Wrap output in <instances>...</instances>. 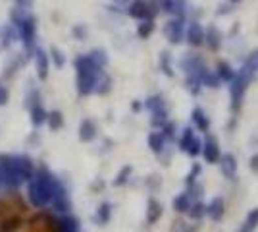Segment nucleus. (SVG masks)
<instances>
[{
	"mask_svg": "<svg viewBox=\"0 0 258 232\" xmlns=\"http://www.w3.org/2000/svg\"><path fill=\"white\" fill-rule=\"evenodd\" d=\"M58 186H60V182H58V180H56V178H54L52 174L44 168V166H41V168L37 170V174L31 176L29 188H27L33 207L43 209L44 205H48V203L52 201Z\"/></svg>",
	"mask_w": 258,
	"mask_h": 232,
	"instance_id": "nucleus-1",
	"label": "nucleus"
},
{
	"mask_svg": "<svg viewBox=\"0 0 258 232\" xmlns=\"http://www.w3.org/2000/svg\"><path fill=\"white\" fill-rule=\"evenodd\" d=\"M77 74V93L81 97H87L91 93H95L98 79L104 74V68L98 66L97 62L91 58V55H79L74 60Z\"/></svg>",
	"mask_w": 258,
	"mask_h": 232,
	"instance_id": "nucleus-2",
	"label": "nucleus"
},
{
	"mask_svg": "<svg viewBox=\"0 0 258 232\" xmlns=\"http://www.w3.org/2000/svg\"><path fill=\"white\" fill-rule=\"evenodd\" d=\"M254 79V74L247 68H239L233 79L229 81V97H231V112H239L243 107V99L247 93L250 81Z\"/></svg>",
	"mask_w": 258,
	"mask_h": 232,
	"instance_id": "nucleus-3",
	"label": "nucleus"
},
{
	"mask_svg": "<svg viewBox=\"0 0 258 232\" xmlns=\"http://www.w3.org/2000/svg\"><path fill=\"white\" fill-rule=\"evenodd\" d=\"M125 12L129 18L143 22V20H154L160 14V8L154 0H131L125 6Z\"/></svg>",
	"mask_w": 258,
	"mask_h": 232,
	"instance_id": "nucleus-4",
	"label": "nucleus"
},
{
	"mask_svg": "<svg viewBox=\"0 0 258 232\" xmlns=\"http://www.w3.org/2000/svg\"><path fill=\"white\" fill-rule=\"evenodd\" d=\"M185 27H187L185 18L172 16V20L166 23V27H164V35H166V39L172 44H179L185 39Z\"/></svg>",
	"mask_w": 258,
	"mask_h": 232,
	"instance_id": "nucleus-5",
	"label": "nucleus"
},
{
	"mask_svg": "<svg viewBox=\"0 0 258 232\" xmlns=\"http://www.w3.org/2000/svg\"><path fill=\"white\" fill-rule=\"evenodd\" d=\"M154 2L158 4L160 12L170 14V16H179V18H185L187 8H189L187 0H154Z\"/></svg>",
	"mask_w": 258,
	"mask_h": 232,
	"instance_id": "nucleus-6",
	"label": "nucleus"
},
{
	"mask_svg": "<svg viewBox=\"0 0 258 232\" xmlns=\"http://www.w3.org/2000/svg\"><path fill=\"white\" fill-rule=\"evenodd\" d=\"M201 155L205 157V161L208 165H218V159H220V144H218V140H216L214 135H206V140L203 142V151Z\"/></svg>",
	"mask_w": 258,
	"mask_h": 232,
	"instance_id": "nucleus-7",
	"label": "nucleus"
},
{
	"mask_svg": "<svg viewBox=\"0 0 258 232\" xmlns=\"http://www.w3.org/2000/svg\"><path fill=\"white\" fill-rule=\"evenodd\" d=\"M185 39L191 47H201L205 44V27L197 20H191L185 27Z\"/></svg>",
	"mask_w": 258,
	"mask_h": 232,
	"instance_id": "nucleus-8",
	"label": "nucleus"
},
{
	"mask_svg": "<svg viewBox=\"0 0 258 232\" xmlns=\"http://www.w3.org/2000/svg\"><path fill=\"white\" fill-rule=\"evenodd\" d=\"M218 165H220L222 174H224L227 180H233V178H235V174H237V159H235V155H233V153L220 155Z\"/></svg>",
	"mask_w": 258,
	"mask_h": 232,
	"instance_id": "nucleus-9",
	"label": "nucleus"
},
{
	"mask_svg": "<svg viewBox=\"0 0 258 232\" xmlns=\"http://www.w3.org/2000/svg\"><path fill=\"white\" fill-rule=\"evenodd\" d=\"M50 203H52V207L58 213H70V209H72V199H70V196H68V192H66V188L62 184L58 186Z\"/></svg>",
	"mask_w": 258,
	"mask_h": 232,
	"instance_id": "nucleus-10",
	"label": "nucleus"
},
{
	"mask_svg": "<svg viewBox=\"0 0 258 232\" xmlns=\"http://www.w3.org/2000/svg\"><path fill=\"white\" fill-rule=\"evenodd\" d=\"M77 135H79V140H81L83 144H91V142H95V140H97V135H98L97 124L91 120V118H85V120H81Z\"/></svg>",
	"mask_w": 258,
	"mask_h": 232,
	"instance_id": "nucleus-11",
	"label": "nucleus"
},
{
	"mask_svg": "<svg viewBox=\"0 0 258 232\" xmlns=\"http://www.w3.org/2000/svg\"><path fill=\"white\" fill-rule=\"evenodd\" d=\"M179 66H181V70L185 72V76H187V74L199 76V72H201V68L205 66V62H203V58L199 55H185L181 58V62H179Z\"/></svg>",
	"mask_w": 258,
	"mask_h": 232,
	"instance_id": "nucleus-12",
	"label": "nucleus"
},
{
	"mask_svg": "<svg viewBox=\"0 0 258 232\" xmlns=\"http://www.w3.org/2000/svg\"><path fill=\"white\" fill-rule=\"evenodd\" d=\"M33 58H35V68H37L39 77H41V79H46V77H48V70H50V58H48V53L37 47V51H35Z\"/></svg>",
	"mask_w": 258,
	"mask_h": 232,
	"instance_id": "nucleus-13",
	"label": "nucleus"
},
{
	"mask_svg": "<svg viewBox=\"0 0 258 232\" xmlns=\"http://www.w3.org/2000/svg\"><path fill=\"white\" fill-rule=\"evenodd\" d=\"M206 215H208L214 222L222 221L224 215H226V203H224V199L222 198L210 199V203L206 205Z\"/></svg>",
	"mask_w": 258,
	"mask_h": 232,
	"instance_id": "nucleus-14",
	"label": "nucleus"
},
{
	"mask_svg": "<svg viewBox=\"0 0 258 232\" xmlns=\"http://www.w3.org/2000/svg\"><path fill=\"white\" fill-rule=\"evenodd\" d=\"M191 122L195 124V128L199 130V132L206 133L210 130V118L206 116V112L201 109V107H195L193 112H191Z\"/></svg>",
	"mask_w": 258,
	"mask_h": 232,
	"instance_id": "nucleus-15",
	"label": "nucleus"
},
{
	"mask_svg": "<svg viewBox=\"0 0 258 232\" xmlns=\"http://www.w3.org/2000/svg\"><path fill=\"white\" fill-rule=\"evenodd\" d=\"M199 79H201V83H203V85H206V87H210V89H218L220 85H222V81H220V77L216 76V72L214 70H210L206 64L201 68V72H199Z\"/></svg>",
	"mask_w": 258,
	"mask_h": 232,
	"instance_id": "nucleus-16",
	"label": "nucleus"
},
{
	"mask_svg": "<svg viewBox=\"0 0 258 232\" xmlns=\"http://www.w3.org/2000/svg\"><path fill=\"white\" fill-rule=\"evenodd\" d=\"M29 111V118H31V124L35 128H41L43 124H46V114L48 112L44 111L43 103H37V105H33L27 109Z\"/></svg>",
	"mask_w": 258,
	"mask_h": 232,
	"instance_id": "nucleus-17",
	"label": "nucleus"
},
{
	"mask_svg": "<svg viewBox=\"0 0 258 232\" xmlns=\"http://www.w3.org/2000/svg\"><path fill=\"white\" fill-rule=\"evenodd\" d=\"M162 215H164L162 203L160 201H156L154 198H151L149 199V203H147V222H149V224H154V222L160 221Z\"/></svg>",
	"mask_w": 258,
	"mask_h": 232,
	"instance_id": "nucleus-18",
	"label": "nucleus"
},
{
	"mask_svg": "<svg viewBox=\"0 0 258 232\" xmlns=\"http://www.w3.org/2000/svg\"><path fill=\"white\" fill-rule=\"evenodd\" d=\"M205 44L210 51H218L222 47V33L216 29L214 25H210L208 29H205Z\"/></svg>",
	"mask_w": 258,
	"mask_h": 232,
	"instance_id": "nucleus-19",
	"label": "nucleus"
},
{
	"mask_svg": "<svg viewBox=\"0 0 258 232\" xmlns=\"http://www.w3.org/2000/svg\"><path fill=\"white\" fill-rule=\"evenodd\" d=\"M216 76L220 77V81L222 83H229L231 79H233V76H235V70L231 68V64L229 62H226V60H220L218 64H216Z\"/></svg>",
	"mask_w": 258,
	"mask_h": 232,
	"instance_id": "nucleus-20",
	"label": "nucleus"
},
{
	"mask_svg": "<svg viewBox=\"0 0 258 232\" xmlns=\"http://www.w3.org/2000/svg\"><path fill=\"white\" fill-rule=\"evenodd\" d=\"M93 219H95V222H97L98 226H104V224H108V222H110V219H112V203H108V201L100 203Z\"/></svg>",
	"mask_w": 258,
	"mask_h": 232,
	"instance_id": "nucleus-21",
	"label": "nucleus"
},
{
	"mask_svg": "<svg viewBox=\"0 0 258 232\" xmlns=\"http://www.w3.org/2000/svg\"><path fill=\"white\" fill-rule=\"evenodd\" d=\"M149 147L154 155H162L166 151V137L162 135V132L149 133Z\"/></svg>",
	"mask_w": 258,
	"mask_h": 232,
	"instance_id": "nucleus-22",
	"label": "nucleus"
},
{
	"mask_svg": "<svg viewBox=\"0 0 258 232\" xmlns=\"http://www.w3.org/2000/svg\"><path fill=\"white\" fill-rule=\"evenodd\" d=\"M191 203H193V199L187 196V192H183V194H179V196H175L172 201V207L175 213H181V215H185L187 213V209L191 207Z\"/></svg>",
	"mask_w": 258,
	"mask_h": 232,
	"instance_id": "nucleus-23",
	"label": "nucleus"
},
{
	"mask_svg": "<svg viewBox=\"0 0 258 232\" xmlns=\"http://www.w3.org/2000/svg\"><path fill=\"white\" fill-rule=\"evenodd\" d=\"M16 39H18V33H16L14 25H4L0 29V49H8Z\"/></svg>",
	"mask_w": 258,
	"mask_h": 232,
	"instance_id": "nucleus-24",
	"label": "nucleus"
},
{
	"mask_svg": "<svg viewBox=\"0 0 258 232\" xmlns=\"http://www.w3.org/2000/svg\"><path fill=\"white\" fill-rule=\"evenodd\" d=\"M185 215H187L191 221H201V219L206 215V203H203L201 199H199V201H193V203H191V207L187 209Z\"/></svg>",
	"mask_w": 258,
	"mask_h": 232,
	"instance_id": "nucleus-25",
	"label": "nucleus"
},
{
	"mask_svg": "<svg viewBox=\"0 0 258 232\" xmlns=\"http://www.w3.org/2000/svg\"><path fill=\"white\" fill-rule=\"evenodd\" d=\"M46 126H48L52 132H58V130L64 126V114L60 111H50L46 114Z\"/></svg>",
	"mask_w": 258,
	"mask_h": 232,
	"instance_id": "nucleus-26",
	"label": "nucleus"
},
{
	"mask_svg": "<svg viewBox=\"0 0 258 232\" xmlns=\"http://www.w3.org/2000/svg\"><path fill=\"white\" fill-rule=\"evenodd\" d=\"M168 120H170V118H168V109H166V107H162V109H158V111L151 112V126L152 128H162Z\"/></svg>",
	"mask_w": 258,
	"mask_h": 232,
	"instance_id": "nucleus-27",
	"label": "nucleus"
},
{
	"mask_svg": "<svg viewBox=\"0 0 258 232\" xmlns=\"http://www.w3.org/2000/svg\"><path fill=\"white\" fill-rule=\"evenodd\" d=\"M195 135H197V133H195V130L191 128V126L183 128L181 137H179V142H177V145H179V151H183V153H187V149H189V145H191V142H193Z\"/></svg>",
	"mask_w": 258,
	"mask_h": 232,
	"instance_id": "nucleus-28",
	"label": "nucleus"
},
{
	"mask_svg": "<svg viewBox=\"0 0 258 232\" xmlns=\"http://www.w3.org/2000/svg\"><path fill=\"white\" fill-rule=\"evenodd\" d=\"M158 64H160L162 74H166L168 77L173 76V66H172V55L168 51H162L160 58H158Z\"/></svg>",
	"mask_w": 258,
	"mask_h": 232,
	"instance_id": "nucleus-29",
	"label": "nucleus"
},
{
	"mask_svg": "<svg viewBox=\"0 0 258 232\" xmlns=\"http://www.w3.org/2000/svg\"><path fill=\"white\" fill-rule=\"evenodd\" d=\"M185 89H187L191 95H199V93L203 91V83H201L199 76L187 74V76H185Z\"/></svg>",
	"mask_w": 258,
	"mask_h": 232,
	"instance_id": "nucleus-30",
	"label": "nucleus"
},
{
	"mask_svg": "<svg viewBox=\"0 0 258 232\" xmlns=\"http://www.w3.org/2000/svg\"><path fill=\"white\" fill-rule=\"evenodd\" d=\"M154 29H156L154 20H143V22H139V25H137V35H139L141 39H149V37L154 33Z\"/></svg>",
	"mask_w": 258,
	"mask_h": 232,
	"instance_id": "nucleus-31",
	"label": "nucleus"
},
{
	"mask_svg": "<svg viewBox=\"0 0 258 232\" xmlns=\"http://www.w3.org/2000/svg\"><path fill=\"white\" fill-rule=\"evenodd\" d=\"M256 226H258V207L248 213L247 219H245V222H243V226H241V230L239 232H254L256 230Z\"/></svg>",
	"mask_w": 258,
	"mask_h": 232,
	"instance_id": "nucleus-32",
	"label": "nucleus"
},
{
	"mask_svg": "<svg viewBox=\"0 0 258 232\" xmlns=\"http://www.w3.org/2000/svg\"><path fill=\"white\" fill-rule=\"evenodd\" d=\"M112 91V77L106 76V74H102V77L98 79L97 87H95V93L97 95H108Z\"/></svg>",
	"mask_w": 258,
	"mask_h": 232,
	"instance_id": "nucleus-33",
	"label": "nucleus"
},
{
	"mask_svg": "<svg viewBox=\"0 0 258 232\" xmlns=\"http://www.w3.org/2000/svg\"><path fill=\"white\" fill-rule=\"evenodd\" d=\"M131 174H133V166L131 165L121 166V168H119V172H118V176L114 178V186H123V184H127Z\"/></svg>",
	"mask_w": 258,
	"mask_h": 232,
	"instance_id": "nucleus-34",
	"label": "nucleus"
},
{
	"mask_svg": "<svg viewBox=\"0 0 258 232\" xmlns=\"http://www.w3.org/2000/svg\"><path fill=\"white\" fill-rule=\"evenodd\" d=\"M162 107H166V101H164L162 95H151L149 99L145 101V109L151 112L158 111V109H162Z\"/></svg>",
	"mask_w": 258,
	"mask_h": 232,
	"instance_id": "nucleus-35",
	"label": "nucleus"
},
{
	"mask_svg": "<svg viewBox=\"0 0 258 232\" xmlns=\"http://www.w3.org/2000/svg\"><path fill=\"white\" fill-rule=\"evenodd\" d=\"M162 135L166 137V142H172V140H175V132H177V124L172 120H168L164 126L160 128Z\"/></svg>",
	"mask_w": 258,
	"mask_h": 232,
	"instance_id": "nucleus-36",
	"label": "nucleus"
},
{
	"mask_svg": "<svg viewBox=\"0 0 258 232\" xmlns=\"http://www.w3.org/2000/svg\"><path fill=\"white\" fill-rule=\"evenodd\" d=\"M25 107L29 109V107H33V105H37V103H43L41 101V93H39V89L37 87H29L27 89V97H25Z\"/></svg>",
	"mask_w": 258,
	"mask_h": 232,
	"instance_id": "nucleus-37",
	"label": "nucleus"
},
{
	"mask_svg": "<svg viewBox=\"0 0 258 232\" xmlns=\"http://www.w3.org/2000/svg\"><path fill=\"white\" fill-rule=\"evenodd\" d=\"M201 172H203V166L199 165V163H193L191 170H189V172H187V176H185V184L189 186V184L197 182V178L201 176Z\"/></svg>",
	"mask_w": 258,
	"mask_h": 232,
	"instance_id": "nucleus-38",
	"label": "nucleus"
},
{
	"mask_svg": "<svg viewBox=\"0 0 258 232\" xmlns=\"http://www.w3.org/2000/svg\"><path fill=\"white\" fill-rule=\"evenodd\" d=\"M201 151H203V140H201L199 135H195L191 145H189V149H187V155H189V157H199Z\"/></svg>",
	"mask_w": 258,
	"mask_h": 232,
	"instance_id": "nucleus-39",
	"label": "nucleus"
},
{
	"mask_svg": "<svg viewBox=\"0 0 258 232\" xmlns=\"http://www.w3.org/2000/svg\"><path fill=\"white\" fill-rule=\"evenodd\" d=\"M89 55H91V58H93V60L97 62L98 66L104 68L108 64V56H106V53H104L102 49H95V51H91Z\"/></svg>",
	"mask_w": 258,
	"mask_h": 232,
	"instance_id": "nucleus-40",
	"label": "nucleus"
},
{
	"mask_svg": "<svg viewBox=\"0 0 258 232\" xmlns=\"http://www.w3.org/2000/svg\"><path fill=\"white\" fill-rule=\"evenodd\" d=\"M187 196L193 199V201H199V199H201V196H203V186H201L199 182L189 184V186H187Z\"/></svg>",
	"mask_w": 258,
	"mask_h": 232,
	"instance_id": "nucleus-41",
	"label": "nucleus"
},
{
	"mask_svg": "<svg viewBox=\"0 0 258 232\" xmlns=\"http://www.w3.org/2000/svg\"><path fill=\"white\" fill-rule=\"evenodd\" d=\"M48 58L52 60L56 68H62V66H64V62H66L64 55H62V53H60L56 47H52V49H50V55H48Z\"/></svg>",
	"mask_w": 258,
	"mask_h": 232,
	"instance_id": "nucleus-42",
	"label": "nucleus"
},
{
	"mask_svg": "<svg viewBox=\"0 0 258 232\" xmlns=\"http://www.w3.org/2000/svg\"><path fill=\"white\" fill-rule=\"evenodd\" d=\"M22 64H23V60H18V62H16V60H12V64L6 66V74H4V76L12 77L14 74H18V70L22 68Z\"/></svg>",
	"mask_w": 258,
	"mask_h": 232,
	"instance_id": "nucleus-43",
	"label": "nucleus"
},
{
	"mask_svg": "<svg viewBox=\"0 0 258 232\" xmlns=\"http://www.w3.org/2000/svg\"><path fill=\"white\" fill-rule=\"evenodd\" d=\"M8 99H10V91H8L6 85L0 83V107H4V105L8 103Z\"/></svg>",
	"mask_w": 258,
	"mask_h": 232,
	"instance_id": "nucleus-44",
	"label": "nucleus"
},
{
	"mask_svg": "<svg viewBox=\"0 0 258 232\" xmlns=\"http://www.w3.org/2000/svg\"><path fill=\"white\" fill-rule=\"evenodd\" d=\"M74 35H76L79 41H83L87 37V29L83 27V25H77V27H74Z\"/></svg>",
	"mask_w": 258,
	"mask_h": 232,
	"instance_id": "nucleus-45",
	"label": "nucleus"
},
{
	"mask_svg": "<svg viewBox=\"0 0 258 232\" xmlns=\"http://www.w3.org/2000/svg\"><path fill=\"white\" fill-rule=\"evenodd\" d=\"M248 166H250V170H252V172H258V153H254L252 157H250Z\"/></svg>",
	"mask_w": 258,
	"mask_h": 232,
	"instance_id": "nucleus-46",
	"label": "nucleus"
},
{
	"mask_svg": "<svg viewBox=\"0 0 258 232\" xmlns=\"http://www.w3.org/2000/svg\"><path fill=\"white\" fill-rule=\"evenodd\" d=\"M33 4V0H16V6H20V8H25V10H29Z\"/></svg>",
	"mask_w": 258,
	"mask_h": 232,
	"instance_id": "nucleus-47",
	"label": "nucleus"
},
{
	"mask_svg": "<svg viewBox=\"0 0 258 232\" xmlns=\"http://www.w3.org/2000/svg\"><path fill=\"white\" fill-rule=\"evenodd\" d=\"M129 2H131V0H114V4H116V6H119V8H125Z\"/></svg>",
	"mask_w": 258,
	"mask_h": 232,
	"instance_id": "nucleus-48",
	"label": "nucleus"
},
{
	"mask_svg": "<svg viewBox=\"0 0 258 232\" xmlns=\"http://www.w3.org/2000/svg\"><path fill=\"white\" fill-rule=\"evenodd\" d=\"M231 4H239V2H243V0H229Z\"/></svg>",
	"mask_w": 258,
	"mask_h": 232,
	"instance_id": "nucleus-49",
	"label": "nucleus"
}]
</instances>
